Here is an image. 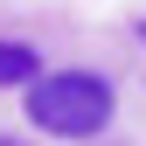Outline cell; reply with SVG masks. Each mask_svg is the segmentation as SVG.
I'll return each mask as SVG.
<instances>
[{
  "label": "cell",
  "instance_id": "1",
  "mask_svg": "<svg viewBox=\"0 0 146 146\" xmlns=\"http://www.w3.org/2000/svg\"><path fill=\"white\" fill-rule=\"evenodd\" d=\"M118 111L111 84L98 77V70H49V77H28V118L42 125V132L56 139H90L104 132Z\"/></svg>",
  "mask_w": 146,
  "mask_h": 146
},
{
  "label": "cell",
  "instance_id": "2",
  "mask_svg": "<svg viewBox=\"0 0 146 146\" xmlns=\"http://www.w3.org/2000/svg\"><path fill=\"white\" fill-rule=\"evenodd\" d=\"M28 77H42L35 49L28 42H0V90H7V84H28Z\"/></svg>",
  "mask_w": 146,
  "mask_h": 146
},
{
  "label": "cell",
  "instance_id": "3",
  "mask_svg": "<svg viewBox=\"0 0 146 146\" xmlns=\"http://www.w3.org/2000/svg\"><path fill=\"white\" fill-rule=\"evenodd\" d=\"M0 146H21V139H0Z\"/></svg>",
  "mask_w": 146,
  "mask_h": 146
}]
</instances>
